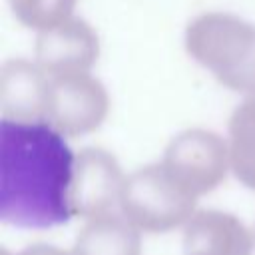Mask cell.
I'll use <instances>...</instances> for the list:
<instances>
[{"label":"cell","instance_id":"1","mask_svg":"<svg viewBox=\"0 0 255 255\" xmlns=\"http://www.w3.org/2000/svg\"><path fill=\"white\" fill-rule=\"evenodd\" d=\"M76 153L46 120L0 118V219L24 229H50L74 217Z\"/></svg>","mask_w":255,"mask_h":255},{"label":"cell","instance_id":"2","mask_svg":"<svg viewBox=\"0 0 255 255\" xmlns=\"http://www.w3.org/2000/svg\"><path fill=\"white\" fill-rule=\"evenodd\" d=\"M185 50L225 88L255 94V24L231 12H203L185 28Z\"/></svg>","mask_w":255,"mask_h":255},{"label":"cell","instance_id":"3","mask_svg":"<svg viewBox=\"0 0 255 255\" xmlns=\"http://www.w3.org/2000/svg\"><path fill=\"white\" fill-rule=\"evenodd\" d=\"M197 197L187 193L159 163L139 167L126 175L120 211L141 233H165L189 221Z\"/></svg>","mask_w":255,"mask_h":255},{"label":"cell","instance_id":"4","mask_svg":"<svg viewBox=\"0 0 255 255\" xmlns=\"http://www.w3.org/2000/svg\"><path fill=\"white\" fill-rule=\"evenodd\" d=\"M161 165L187 193L199 199L231 171L227 137L203 128L183 129L167 143Z\"/></svg>","mask_w":255,"mask_h":255},{"label":"cell","instance_id":"5","mask_svg":"<svg viewBox=\"0 0 255 255\" xmlns=\"http://www.w3.org/2000/svg\"><path fill=\"white\" fill-rule=\"evenodd\" d=\"M110 112L106 86L90 72L50 78L46 122L66 137L98 129Z\"/></svg>","mask_w":255,"mask_h":255},{"label":"cell","instance_id":"6","mask_svg":"<svg viewBox=\"0 0 255 255\" xmlns=\"http://www.w3.org/2000/svg\"><path fill=\"white\" fill-rule=\"evenodd\" d=\"M126 175L116 155L102 147H84L76 153L72 181L74 217L92 219L120 207Z\"/></svg>","mask_w":255,"mask_h":255},{"label":"cell","instance_id":"7","mask_svg":"<svg viewBox=\"0 0 255 255\" xmlns=\"http://www.w3.org/2000/svg\"><path fill=\"white\" fill-rule=\"evenodd\" d=\"M100 56V38L90 22L72 16L62 24L38 32L34 60L50 76L90 72Z\"/></svg>","mask_w":255,"mask_h":255},{"label":"cell","instance_id":"8","mask_svg":"<svg viewBox=\"0 0 255 255\" xmlns=\"http://www.w3.org/2000/svg\"><path fill=\"white\" fill-rule=\"evenodd\" d=\"M255 233L233 213L197 209L183 225V255H253Z\"/></svg>","mask_w":255,"mask_h":255},{"label":"cell","instance_id":"9","mask_svg":"<svg viewBox=\"0 0 255 255\" xmlns=\"http://www.w3.org/2000/svg\"><path fill=\"white\" fill-rule=\"evenodd\" d=\"M50 76L36 60L10 58L0 66V114L6 120H46Z\"/></svg>","mask_w":255,"mask_h":255},{"label":"cell","instance_id":"10","mask_svg":"<svg viewBox=\"0 0 255 255\" xmlns=\"http://www.w3.org/2000/svg\"><path fill=\"white\" fill-rule=\"evenodd\" d=\"M141 231L118 209L92 219L74 239L72 255H139Z\"/></svg>","mask_w":255,"mask_h":255},{"label":"cell","instance_id":"11","mask_svg":"<svg viewBox=\"0 0 255 255\" xmlns=\"http://www.w3.org/2000/svg\"><path fill=\"white\" fill-rule=\"evenodd\" d=\"M229 167L239 183L255 191V94L243 98L227 124Z\"/></svg>","mask_w":255,"mask_h":255},{"label":"cell","instance_id":"12","mask_svg":"<svg viewBox=\"0 0 255 255\" xmlns=\"http://www.w3.org/2000/svg\"><path fill=\"white\" fill-rule=\"evenodd\" d=\"M14 18L36 32H44L74 16L78 0H8Z\"/></svg>","mask_w":255,"mask_h":255},{"label":"cell","instance_id":"13","mask_svg":"<svg viewBox=\"0 0 255 255\" xmlns=\"http://www.w3.org/2000/svg\"><path fill=\"white\" fill-rule=\"evenodd\" d=\"M20 255H72V251L68 253V251L54 247V245H48V243H36V245L26 247Z\"/></svg>","mask_w":255,"mask_h":255},{"label":"cell","instance_id":"14","mask_svg":"<svg viewBox=\"0 0 255 255\" xmlns=\"http://www.w3.org/2000/svg\"><path fill=\"white\" fill-rule=\"evenodd\" d=\"M2 255H10V253H8V251H6V249H2Z\"/></svg>","mask_w":255,"mask_h":255}]
</instances>
